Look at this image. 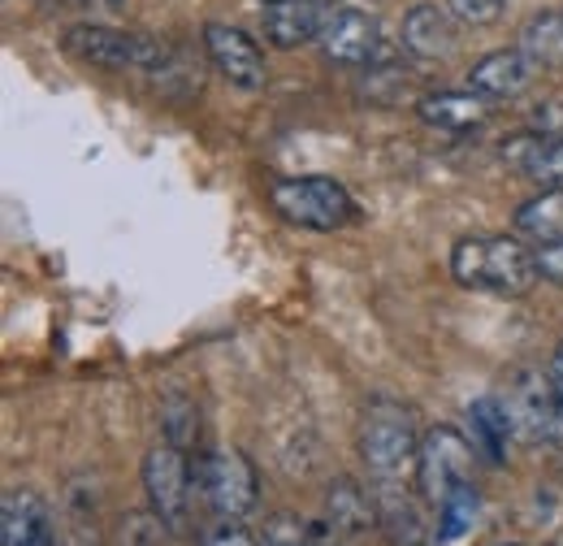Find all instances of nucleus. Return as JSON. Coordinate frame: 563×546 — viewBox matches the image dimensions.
<instances>
[{"mask_svg":"<svg viewBox=\"0 0 563 546\" xmlns=\"http://www.w3.org/2000/svg\"><path fill=\"white\" fill-rule=\"evenodd\" d=\"M451 273L460 286L468 291H486L503 299H520L533 291L538 273V252H529L520 239L511 234H473L460 239L451 252Z\"/></svg>","mask_w":563,"mask_h":546,"instance_id":"nucleus-1","label":"nucleus"},{"mask_svg":"<svg viewBox=\"0 0 563 546\" xmlns=\"http://www.w3.org/2000/svg\"><path fill=\"white\" fill-rule=\"evenodd\" d=\"M360 456L377 481H399L408 469H417L421 456L417 416L395 400H373L360 421Z\"/></svg>","mask_w":563,"mask_h":546,"instance_id":"nucleus-2","label":"nucleus"},{"mask_svg":"<svg viewBox=\"0 0 563 546\" xmlns=\"http://www.w3.org/2000/svg\"><path fill=\"white\" fill-rule=\"evenodd\" d=\"M503 408L511 421V434L520 443H547V447H560L563 451V395L551 378V369H520L511 373L507 382V395H503Z\"/></svg>","mask_w":563,"mask_h":546,"instance_id":"nucleus-3","label":"nucleus"},{"mask_svg":"<svg viewBox=\"0 0 563 546\" xmlns=\"http://www.w3.org/2000/svg\"><path fill=\"white\" fill-rule=\"evenodd\" d=\"M269 205L286 221L303 230H339L355 217L352 192L325 174H303V178H278L269 183Z\"/></svg>","mask_w":563,"mask_h":546,"instance_id":"nucleus-4","label":"nucleus"},{"mask_svg":"<svg viewBox=\"0 0 563 546\" xmlns=\"http://www.w3.org/2000/svg\"><path fill=\"white\" fill-rule=\"evenodd\" d=\"M191 481L196 490L209 499V507L221 516V521H239L256 507L261 499V481H256V469L243 451H212V456H196L191 460Z\"/></svg>","mask_w":563,"mask_h":546,"instance_id":"nucleus-5","label":"nucleus"},{"mask_svg":"<svg viewBox=\"0 0 563 546\" xmlns=\"http://www.w3.org/2000/svg\"><path fill=\"white\" fill-rule=\"evenodd\" d=\"M191 460L183 456L178 443H156L143 456V490L152 503V516H161L165 529H183L187 525V507H191Z\"/></svg>","mask_w":563,"mask_h":546,"instance_id":"nucleus-6","label":"nucleus"},{"mask_svg":"<svg viewBox=\"0 0 563 546\" xmlns=\"http://www.w3.org/2000/svg\"><path fill=\"white\" fill-rule=\"evenodd\" d=\"M66 48L74 57L104 69H161L169 62V48L161 40L113 31V26H74L66 35Z\"/></svg>","mask_w":563,"mask_h":546,"instance_id":"nucleus-7","label":"nucleus"},{"mask_svg":"<svg viewBox=\"0 0 563 546\" xmlns=\"http://www.w3.org/2000/svg\"><path fill=\"white\" fill-rule=\"evenodd\" d=\"M473 443L451 429V425H438L421 438V456H417V490H421L429 503H442L455 485L473 481Z\"/></svg>","mask_w":563,"mask_h":546,"instance_id":"nucleus-8","label":"nucleus"},{"mask_svg":"<svg viewBox=\"0 0 563 546\" xmlns=\"http://www.w3.org/2000/svg\"><path fill=\"white\" fill-rule=\"evenodd\" d=\"M321 53L334 62V66H377L386 62V44H382V26L360 13V9H334L321 26Z\"/></svg>","mask_w":563,"mask_h":546,"instance_id":"nucleus-9","label":"nucleus"},{"mask_svg":"<svg viewBox=\"0 0 563 546\" xmlns=\"http://www.w3.org/2000/svg\"><path fill=\"white\" fill-rule=\"evenodd\" d=\"M0 546H57V521L40 490L13 485L0 494Z\"/></svg>","mask_w":563,"mask_h":546,"instance_id":"nucleus-10","label":"nucleus"},{"mask_svg":"<svg viewBox=\"0 0 563 546\" xmlns=\"http://www.w3.org/2000/svg\"><path fill=\"white\" fill-rule=\"evenodd\" d=\"M205 48H209L212 66L221 69L234 87H247V91H261L269 83V69L265 57L256 48V40H247L239 26H225V22H209L205 26Z\"/></svg>","mask_w":563,"mask_h":546,"instance_id":"nucleus-11","label":"nucleus"},{"mask_svg":"<svg viewBox=\"0 0 563 546\" xmlns=\"http://www.w3.org/2000/svg\"><path fill=\"white\" fill-rule=\"evenodd\" d=\"M325 4L321 0H269L265 4V40H274L278 48H299L321 40L325 26Z\"/></svg>","mask_w":563,"mask_h":546,"instance_id":"nucleus-12","label":"nucleus"},{"mask_svg":"<svg viewBox=\"0 0 563 546\" xmlns=\"http://www.w3.org/2000/svg\"><path fill=\"white\" fill-rule=\"evenodd\" d=\"M373 499H377V525H382V534H386L390 543L395 546H424L429 543V525H424L421 503H417L404 485L382 481Z\"/></svg>","mask_w":563,"mask_h":546,"instance_id":"nucleus-13","label":"nucleus"},{"mask_svg":"<svg viewBox=\"0 0 563 546\" xmlns=\"http://www.w3.org/2000/svg\"><path fill=\"white\" fill-rule=\"evenodd\" d=\"M533 74H538V66H533L520 48H498V53H486V57L473 66L468 83H473V91H482V96L511 100V96H520V91L533 83Z\"/></svg>","mask_w":563,"mask_h":546,"instance_id":"nucleus-14","label":"nucleus"},{"mask_svg":"<svg viewBox=\"0 0 563 546\" xmlns=\"http://www.w3.org/2000/svg\"><path fill=\"white\" fill-rule=\"evenodd\" d=\"M503 161L525 178L563 187V135H516L503 143Z\"/></svg>","mask_w":563,"mask_h":546,"instance_id":"nucleus-15","label":"nucleus"},{"mask_svg":"<svg viewBox=\"0 0 563 546\" xmlns=\"http://www.w3.org/2000/svg\"><path fill=\"white\" fill-rule=\"evenodd\" d=\"M417 113L438 131H477L490 118V105L482 91H433V96H421Z\"/></svg>","mask_w":563,"mask_h":546,"instance_id":"nucleus-16","label":"nucleus"},{"mask_svg":"<svg viewBox=\"0 0 563 546\" xmlns=\"http://www.w3.org/2000/svg\"><path fill=\"white\" fill-rule=\"evenodd\" d=\"M57 546H104V529H100V507H96V494L74 481L62 499V512H57Z\"/></svg>","mask_w":563,"mask_h":546,"instance_id":"nucleus-17","label":"nucleus"},{"mask_svg":"<svg viewBox=\"0 0 563 546\" xmlns=\"http://www.w3.org/2000/svg\"><path fill=\"white\" fill-rule=\"evenodd\" d=\"M404 48H412L417 57H446L455 48V18H451V9L417 4L404 18Z\"/></svg>","mask_w":563,"mask_h":546,"instance_id":"nucleus-18","label":"nucleus"},{"mask_svg":"<svg viewBox=\"0 0 563 546\" xmlns=\"http://www.w3.org/2000/svg\"><path fill=\"white\" fill-rule=\"evenodd\" d=\"M325 525L339 538H355L377 525V499H368L355 481H334L325 494Z\"/></svg>","mask_w":563,"mask_h":546,"instance_id":"nucleus-19","label":"nucleus"},{"mask_svg":"<svg viewBox=\"0 0 563 546\" xmlns=\"http://www.w3.org/2000/svg\"><path fill=\"white\" fill-rule=\"evenodd\" d=\"M507 438H511V421H507V408L503 400H477L468 408V443L477 447V456H486L490 465H503V451H507Z\"/></svg>","mask_w":563,"mask_h":546,"instance_id":"nucleus-20","label":"nucleus"},{"mask_svg":"<svg viewBox=\"0 0 563 546\" xmlns=\"http://www.w3.org/2000/svg\"><path fill=\"white\" fill-rule=\"evenodd\" d=\"M516 48H520L538 69L563 66V9H551V13L529 18L525 31H520V44H516Z\"/></svg>","mask_w":563,"mask_h":546,"instance_id":"nucleus-21","label":"nucleus"},{"mask_svg":"<svg viewBox=\"0 0 563 546\" xmlns=\"http://www.w3.org/2000/svg\"><path fill=\"white\" fill-rule=\"evenodd\" d=\"M516 230L529 234L533 243H555L563 239V187H547L542 196L525 200L516 212Z\"/></svg>","mask_w":563,"mask_h":546,"instance_id":"nucleus-22","label":"nucleus"},{"mask_svg":"<svg viewBox=\"0 0 563 546\" xmlns=\"http://www.w3.org/2000/svg\"><path fill=\"white\" fill-rule=\"evenodd\" d=\"M477 512H482V490H477L473 481L455 485V490H451V494L438 503V546L460 543V538L473 529Z\"/></svg>","mask_w":563,"mask_h":546,"instance_id":"nucleus-23","label":"nucleus"},{"mask_svg":"<svg viewBox=\"0 0 563 546\" xmlns=\"http://www.w3.org/2000/svg\"><path fill=\"white\" fill-rule=\"evenodd\" d=\"M161 425H165V438L178 443V447H187L191 438H200V421H196V408L187 400H169L161 408Z\"/></svg>","mask_w":563,"mask_h":546,"instance_id":"nucleus-24","label":"nucleus"},{"mask_svg":"<svg viewBox=\"0 0 563 546\" xmlns=\"http://www.w3.org/2000/svg\"><path fill=\"white\" fill-rule=\"evenodd\" d=\"M446 9H451V18L464 22V26H490V22L503 18L507 0H446Z\"/></svg>","mask_w":563,"mask_h":546,"instance_id":"nucleus-25","label":"nucleus"},{"mask_svg":"<svg viewBox=\"0 0 563 546\" xmlns=\"http://www.w3.org/2000/svg\"><path fill=\"white\" fill-rule=\"evenodd\" d=\"M205 546H261L239 521H221V525H212L209 534H205Z\"/></svg>","mask_w":563,"mask_h":546,"instance_id":"nucleus-26","label":"nucleus"},{"mask_svg":"<svg viewBox=\"0 0 563 546\" xmlns=\"http://www.w3.org/2000/svg\"><path fill=\"white\" fill-rule=\"evenodd\" d=\"M538 273H542L547 282L563 286V239H555V243H538Z\"/></svg>","mask_w":563,"mask_h":546,"instance_id":"nucleus-27","label":"nucleus"},{"mask_svg":"<svg viewBox=\"0 0 563 546\" xmlns=\"http://www.w3.org/2000/svg\"><path fill=\"white\" fill-rule=\"evenodd\" d=\"M308 546H347V538H339L330 525H317V529H308Z\"/></svg>","mask_w":563,"mask_h":546,"instance_id":"nucleus-28","label":"nucleus"},{"mask_svg":"<svg viewBox=\"0 0 563 546\" xmlns=\"http://www.w3.org/2000/svg\"><path fill=\"white\" fill-rule=\"evenodd\" d=\"M74 4H82V9H100V13H113V9H122V0H74Z\"/></svg>","mask_w":563,"mask_h":546,"instance_id":"nucleus-29","label":"nucleus"},{"mask_svg":"<svg viewBox=\"0 0 563 546\" xmlns=\"http://www.w3.org/2000/svg\"><path fill=\"white\" fill-rule=\"evenodd\" d=\"M551 378H555V386H560L563 395V342L555 347V356H551Z\"/></svg>","mask_w":563,"mask_h":546,"instance_id":"nucleus-30","label":"nucleus"},{"mask_svg":"<svg viewBox=\"0 0 563 546\" xmlns=\"http://www.w3.org/2000/svg\"><path fill=\"white\" fill-rule=\"evenodd\" d=\"M265 546H308V538H290V543H265Z\"/></svg>","mask_w":563,"mask_h":546,"instance_id":"nucleus-31","label":"nucleus"},{"mask_svg":"<svg viewBox=\"0 0 563 546\" xmlns=\"http://www.w3.org/2000/svg\"><path fill=\"white\" fill-rule=\"evenodd\" d=\"M321 4H334V0H321Z\"/></svg>","mask_w":563,"mask_h":546,"instance_id":"nucleus-32","label":"nucleus"},{"mask_svg":"<svg viewBox=\"0 0 563 546\" xmlns=\"http://www.w3.org/2000/svg\"><path fill=\"white\" fill-rule=\"evenodd\" d=\"M265 4H269V0H265Z\"/></svg>","mask_w":563,"mask_h":546,"instance_id":"nucleus-33","label":"nucleus"}]
</instances>
